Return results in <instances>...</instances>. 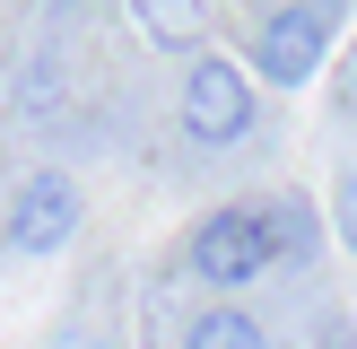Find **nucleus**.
<instances>
[{
	"label": "nucleus",
	"instance_id": "f257e3e1",
	"mask_svg": "<svg viewBox=\"0 0 357 349\" xmlns=\"http://www.w3.org/2000/svg\"><path fill=\"white\" fill-rule=\"evenodd\" d=\"M296 253H305V209L296 201H227L183 244L201 288H244V279H261L271 262H296Z\"/></svg>",
	"mask_w": 357,
	"mask_h": 349
},
{
	"label": "nucleus",
	"instance_id": "39448f33",
	"mask_svg": "<svg viewBox=\"0 0 357 349\" xmlns=\"http://www.w3.org/2000/svg\"><path fill=\"white\" fill-rule=\"evenodd\" d=\"M122 9H131V27L149 35L157 52H183V61H192V52L209 44V9H201V0H122Z\"/></svg>",
	"mask_w": 357,
	"mask_h": 349
},
{
	"label": "nucleus",
	"instance_id": "423d86ee",
	"mask_svg": "<svg viewBox=\"0 0 357 349\" xmlns=\"http://www.w3.org/2000/svg\"><path fill=\"white\" fill-rule=\"evenodd\" d=\"M183 349H271V332H261L244 306H201L183 323Z\"/></svg>",
	"mask_w": 357,
	"mask_h": 349
},
{
	"label": "nucleus",
	"instance_id": "7ed1b4c3",
	"mask_svg": "<svg viewBox=\"0 0 357 349\" xmlns=\"http://www.w3.org/2000/svg\"><path fill=\"white\" fill-rule=\"evenodd\" d=\"M323 52H331V17H323V0H279V9L253 27V79H271V87H305L314 70H323Z\"/></svg>",
	"mask_w": 357,
	"mask_h": 349
},
{
	"label": "nucleus",
	"instance_id": "20e7f679",
	"mask_svg": "<svg viewBox=\"0 0 357 349\" xmlns=\"http://www.w3.org/2000/svg\"><path fill=\"white\" fill-rule=\"evenodd\" d=\"M70 236H79V184L52 174V166H35L26 184H17V201H9V244L17 253H61Z\"/></svg>",
	"mask_w": 357,
	"mask_h": 349
},
{
	"label": "nucleus",
	"instance_id": "f03ea898",
	"mask_svg": "<svg viewBox=\"0 0 357 349\" xmlns=\"http://www.w3.org/2000/svg\"><path fill=\"white\" fill-rule=\"evenodd\" d=\"M174 114H183V140H192V149H227V140H244V131H253V70L227 61V52H192Z\"/></svg>",
	"mask_w": 357,
	"mask_h": 349
},
{
	"label": "nucleus",
	"instance_id": "0eeeda50",
	"mask_svg": "<svg viewBox=\"0 0 357 349\" xmlns=\"http://www.w3.org/2000/svg\"><path fill=\"white\" fill-rule=\"evenodd\" d=\"M331 236L349 244V262H357V166L331 174Z\"/></svg>",
	"mask_w": 357,
	"mask_h": 349
},
{
	"label": "nucleus",
	"instance_id": "6e6552de",
	"mask_svg": "<svg viewBox=\"0 0 357 349\" xmlns=\"http://www.w3.org/2000/svg\"><path fill=\"white\" fill-rule=\"evenodd\" d=\"M340 96H357V35H349V52H340Z\"/></svg>",
	"mask_w": 357,
	"mask_h": 349
},
{
	"label": "nucleus",
	"instance_id": "1a4fd4ad",
	"mask_svg": "<svg viewBox=\"0 0 357 349\" xmlns=\"http://www.w3.org/2000/svg\"><path fill=\"white\" fill-rule=\"evenodd\" d=\"M52 349H114V341H96V332H61Z\"/></svg>",
	"mask_w": 357,
	"mask_h": 349
}]
</instances>
